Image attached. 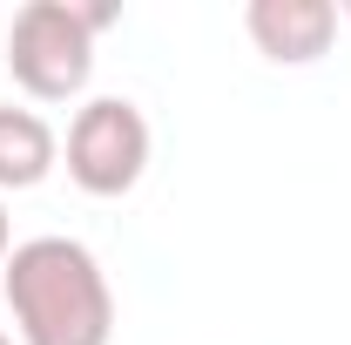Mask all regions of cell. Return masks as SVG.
<instances>
[{"label":"cell","mask_w":351,"mask_h":345,"mask_svg":"<svg viewBox=\"0 0 351 345\" xmlns=\"http://www.w3.org/2000/svg\"><path fill=\"white\" fill-rule=\"evenodd\" d=\"M0 291L14 311L21 345H108L115 339V291L82 237H27L0 264Z\"/></svg>","instance_id":"cell-1"},{"label":"cell","mask_w":351,"mask_h":345,"mask_svg":"<svg viewBox=\"0 0 351 345\" xmlns=\"http://www.w3.org/2000/svg\"><path fill=\"white\" fill-rule=\"evenodd\" d=\"M243 27H250L263 61L311 68L317 54H331V41H338V7L331 0H250L243 7Z\"/></svg>","instance_id":"cell-4"},{"label":"cell","mask_w":351,"mask_h":345,"mask_svg":"<svg viewBox=\"0 0 351 345\" xmlns=\"http://www.w3.org/2000/svg\"><path fill=\"white\" fill-rule=\"evenodd\" d=\"M54 156H61V142L47 129V115L0 102V190H34L54 170Z\"/></svg>","instance_id":"cell-5"},{"label":"cell","mask_w":351,"mask_h":345,"mask_svg":"<svg viewBox=\"0 0 351 345\" xmlns=\"http://www.w3.org/2000/svg\"><path fill=\"white\" fill-rule=\"evenodd\" d=\"M338 14H345V21H351V0H345V7H338Z\"/></svg>","instance_id":"cell-7"},{"label":"cell","mask_w":351,"mask_h":345,"mask_svg":"<svg viewBox=\"0 0 351 345\" xmlns=\"http://www.w3.org/2000/svg\"><path fill=\"white\" fill-rule=\"evenodd\" d=\"M149 170V115L129 95H95L68 122V176L88 197H129Z\"/></svg>","instance_id":"cell-3"},{"label":"cell","mask_w":351,"mask_h":345,"mask_svg":"<svg viewBox=\"0 0 351 345\" xmlns=\"http://www.w3.org/2000/svg\"><path fill=\"white\" fill-rule=\"evenodd\" d=\"M7 251H14V223H7V203H0V264H7Z\"/></svg>","instance_id":"cell-6"},{"label":"cell","mask_w":351,"mask_h":345,"mask_svg":"<svg viewBox=\"0 0 351 345\" xmlns=\"http://www.w3.org/2000/svg\"><path fill=\"white\" fill-rule=\"evenodd\" d=\"M115 21V7L82 0H27L7 21V75L34 102H68L95 75V34Z\"/></svg>","instance_id":"cell-2"},{"label":"cell","mask_w":351,"mask_h":345,"mask_svg":"<svg viewBox=\"0 0 351 345\" xmlns=\"http://www.w3.org/2000/svg\"><path fill=\"white\" fill-rule=\"evenodd\" d=\"M0 345H14V339H7V332H0Z\"/></svg>","instance_id":"cell-8"}]
</instances>
